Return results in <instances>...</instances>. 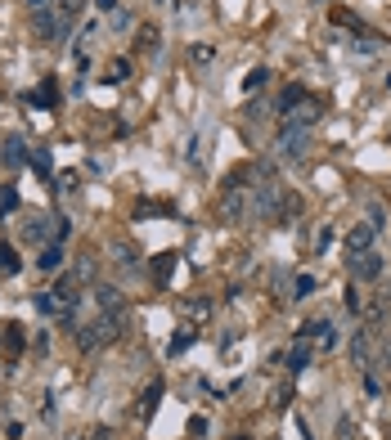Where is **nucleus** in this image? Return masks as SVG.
Wrapping results in <instances>:
<instances>
[{"instance_id": "obj_1", "label": "nucleus", "mask_w": 391, "mask_h": 440, "mask_svg": "<svg viewBox=\"0 0 391 440\" xmlns=\"http://www.w3.org/2000/svg\"><path fill=\"white\" fill-rule=\"evenodd\" d=\"M122 328H127V315H104L100 310V319L95 323H77V346L81 350H100V346H113Z\"/></svg>"}, {"instance_id": "obj_2", "label": "nucleus", "mask_w": 391, "mask_h": 440, "mask_svg": "<svg viewBox=\"0 0 391 440\" xmlns=\"http://www.w3.org/2000/svg\"><path fill=\"white\" fill-rule=\"evenodd\" d=\"M32 32H36V41H63L68 32H73V18H63V14H54L50 5H41V9H32Z\"/></svg>"}, {"instance_id": "obj_3", "label": "nucleus", "mask_w": 391, "mask_h": 440, "mask_svg": "<svg viewBox=\"0 0 391 440\" xmlns=\"http://www.w3.org/2000/svg\"><path fill=\"white\" fill-rule=\"evenodd\" d=\"M306 153H311V131H301V126H284V122H279V158L301 162Z\"/></svg>"}, {"instance_id": "obj_4", "label": "nucleus", "mask_w": 391, "mask_h": 440, "mask_svg": "<svg viewBox=\"0 0 391 440\" xmlns=\"http://www.w3.org/2000/svg\"><path fill=\"white\" fill-rule=\"evenodd\" d=\"M50 296H54V310L73 315V310H77V301H81V279H77V274H63V279L50 288Z\"/></svg>"}, {"instance_id": "obj_5", "label": "nucleus", "mask_w": 391, "mask_h": 440, "mask_svg": "<svg viewBox=\"0 0 391 440\" xmlns=\"http://www.w3.org/2000/svg\"><path fill=\"white\" fill-rule=\"evenodd\" d=\"M311 360H315V342H311V337H292V346H288V373H306V368H311Z\"/></svg>"}, {"instance_id": "obj_6", "label": "nucleus", "mask_w": 391, "mask_h": 440, "mask_svg": "<svg viewBox=\"0 0 391 440\" xmlns=\"http://www.w3.org/2000/svg\"><path fill=\"white\" fill-rule=\"evenodd\" d=\"M247 211H252V198H247V189H225V198H220V216H225L230 225H239Z\"/></svg>"}, {"instance_id": "obj_7", "label": "nucleus", "mask_w": 391, "mask_h": 440, "mask_svg": "<svg viewBox=\"0 0 391 440\" xmlns=\"http://www.w3.org/2000/svg\"><path fill=\"white\" fill-rule=\"evenodd\" d=\"M346 265H351V274H355V279H365V283L382 274V257H378L373 247H369V252H351V257H346Z\"/></svg>"}, {"instance_id": "obj_8", "label": "nucleus", "mask_w": 391, "mask_h": 440, "mask_svg": "<svg viewBox=\"0 0 391 440\" xmlns=\"http://www.w3.org/2000/svg\"><path fill=\"white\" fill-rule=\"evenodd\" d=\"M54 216H32V220H23V238L27 243H59V225H50Z\"/></svg>"}, {"instance_id": "obj_9", "label": "nucleus", "mask_w": 391, "mask_h": 440, "mask_svg": "<svg viewBox=\"0 0 391 440\" xmlns=\"http://www.w3.org/2000/svg\"><path fill=\"white\" fill-rule=\"evenodd\" d=\"M95 301H100L104 315H127V301H122V292L113 283H100V288H95Z\"/></svg>"}, {"instance_id": "obj_10", "label": "nucleus", "mask_w": 391, "mask_h": 440, "mask_svg": "<svg viewBox=\"0 0 391 440\" xmlns=\"http://www.w3.org/2000/svg\"><path fill=\"white\" fill-rule=\"evenodd\" d=\"M315 122H319V99H311V104H301V108L284 112V126H301V131H311Z\"/></svg>"}, {"instance_id": "obj_11", "label": "nucleus", "mask_w": 391, "mask_h": 440, "mask_svg": "<svg viewBox=\"0 0 391 440\" xmlns=\"http://www.w3.org/2000/svg\"><path fill=\"white\" fill-rule=\"evenodd\" d=\"M301 104H311V90H306V86H284V95H279V112H292Z\"/></svg>"}, {"instance_id": "obj_12", "label": "nucleus", "mask_w": 391, "mask_h": 440, "mask_svg": "<svg viewBox=\"0 0 391 440\" xmlns=\"http://www.w3.org/2000/svg\"><path fill=\"white\" fill-rule=\"evenodd\" d=\"M0 162H5V166H23V162H27V149H23L18 135L5 139V149H0Z\"/></svg>"}, {"instance_id": "obj_13", "label": "nucleus", "mask_w": 391, "mask_h": 440, "mask_svg": "<svg viewBox=\"0 0 391 440\" xmlns=\"http://www.w3.org/2000/svg\"><path fill=\"white\" fill-rule=\"evenodd\" d=\"M373 234H378V230H373V225H355V230L346 234V247H351V252H369Z\"/></svg>"}, {"instance_id": "obj_14", "label": "nucleus", "mask_w": 391, "mask_h": 440, "mask_svg": "<svg viewBox=\"0 0 391 440\" xmlns=\"http://www.w3.org/2000/svg\"><path fill=\"white\" fill-rule=\"evenodd\" d=\"M54 99H59V86H54V77H45L36 86V95H32V104H41V108H54Z\"/></svg>"}, {"instance_id": "obj_15", "label": "nucleus", "mask_w": 391, "mask_h": 440, "mask_svg": "<svg viewBox=\"0 0 391 440\" xmlns=\"http://www.w3.org/2000/svg\"><path fill=\"white\" fill-rule=\"evenodd\" d=\"M36 265L41 269H59L63 265V247L59 243H45V247H41V257H36Z\"/></svg>"}, {"instance_id": "obj_16", "label": "nucleus", "mask_w": 391, "mask_h": 440, "mask_svg": "<svg viewBox=\"0 0 391 440\" xmlns=\"http://www.w3.org/2000/svg\"><path fill=\"white\" fill-rule=\"evenodd\" d=\"M171 269H176V252H162V257L153 261V279L166 283V279H171Z\"/></svg>"}, {"instance_id": "obj_17", "label": "nucleus", "mask_w": 391, "mask_h": 440, "mask_svg": "<svg viewBox=\"0 0 391 440\" xmlns=\"http://www.w3.org/2000/svg\"><path fill=\"white\" fill-rule=\"evenodd\" d=\"M158 400H162V382H149V387H144V418H153Z\"/></svg>"}, {"instance_id": "obj_18", "label": "nucleus", "mask_w": 391, "mask_h": 440, "mask_svg": "<svg viewBox=\"0 0 391 440\" xmlns=\"http://www.w3.org/2000/svg\"><path fill=\"white\" fill-rule=\"evenodd\" d=\"M265 81H270V68H252V73L243 77V90H261Z\"/></svg>"}, {"instance_id": "obj_19", "label": "nucleus", "mask_w": 391, "mask_h": 440, "mask_svg": "<svg viewBox=\"0 0 391 440\" xmlns=\"http://www.w3.org/2000/svg\"><path fill=\"white\" fill-rule=\"evenodd\" d=\"M193 342H198V333H176V337H171V346H166V350H171V355H185V350H189Z\"/></svg>"}, {"instance_id": "obj_20", "label": "nucleus", "mask_w": 391, "mask_h": 440, "mask_svg": "<svg viewBox=\"0 0 391 440\" xmlns=\"http://www.w3.org/2000/svg\"><path fill=\"white\" fill-rule=\"evenodd\" d=\"M0 274H18V252L0 247Z\"/></svg>"}, {"instance_id": "obj_21", "label": "nucleus", "mask_w": 391, "mask_h": 440, "mask_svg": "<svg viewBox=\"0 0 391 440\" xmlns=\"http://www.w3.org/2000/svg\"><path fill=\"white\" fill-rule=\"evenodd\" d=\"M139 45H144L149 54L158 50V27H153V23H144V27H139Z\"/></svg>"}, {"instance_id": "obj_22", "label": "nucleus", "mask_w": 391, "mask_h": 440, "mask_svg": "<svg viewBox=\"0 0 391 440\" xmlns=\"http://www.w3.org/2000/svg\"><path fill=\"white\" fill-rule=\"evenodd\" d=\"M27 162H32L41 176H50V153L45 149H32V153H27Z\"/></svg>"}, {"instance_id": "obj_23", "label": "nucleus", "mask_w": 391, "mask_h": 440, "mask_svg": "<svg viewBox=\"0 0 391 440\" xmlns=\"http://www.w3.org/2000/svg\"><path fill=\"white\" fill-rule=\"evenodd\" d=\"M351 360H355V364H369V342H365V333L351 342Z\"/></svg>"}, {"instance_id": "obj_24", "label": "nucleus", "mask_w": 391, "mask_h": 440, "mask_svg": "<svg viewBox=\"0 0 391 440\" xmlns=\"http://www.w3.org/2000/svg\"><path fill=\"white\" fill-rule=\"evenodd\" d=\"M73 274H77L81 283H86V279H95V257H81V261H77V269H73Z\"/></svg>"}, {"instance_id": "obj_25", "label": "nucleus", "mask_w": 391, "mask_h": 440, "mask_svg": "<svg viewBox=\"0 0 391 440\" xmlns=\"http://www.w3.org/2000/svg\"><path fill=\"white\" fill-rule=\"evenodd\" d=\"M81 9H86V0H59V14H63V18H77Z\"/></svg>"}, {"instance_id": "obj_26", "label": "nucleus", "mask_w": 391, "mask_h": 440, "mask_svg": "<svg viewBox=\"0 0 391 440\" xmlns=\"http://www.w3.org/2000/svg\"><path fill=\"white\" fill-rule=\"evenodd\" d=\"M189 59H193V63H212V59H216V50H212V45H193V50H189Z\"/></svg>"}, {"instance_id": "obj_27", "label": "nucleus", "mask_w": 391, "mask_h": 440, "mask_svg": "<svg viewBox=\"0 0 391 440\" xmlns=\"http://www.w3.org/2000/svg\"><path fill=\"white\" fill-rule=\"evenodd\" d=\"M127 77H131V63L127 59H117L113 68H108V81H127Z\"/></svg>"}, {"instance_id": "obj_28", "label": "nucleus", "mask_w": 391, "mask_h": 440, "mask_svg": "<svg viewBox=\"0 0 391 440\" xmlns=\"http://www.w3.org/2000/svg\"><path fill=\"white\" fill-rule=\"evenodd\" d=\"M311 292H315V279H311V274H301V279H297V292H292V296H297V301H306Z\"/></svg>"}, {"instance_id": "obj_29", "label": "nucleus", "mask_w": 391, "mask_h": 440, "mask_svg": "<svg viewBox=\"0 0 391 440\" xmlns=\"http://www.w3.org/2000/svg\"><path fill=\"white\" fill-rule=\"evenodd\" d=\"M14 207H18V193H14V189H0V211H5V216H9Z\"/></svg>"}, {"instance_id": "obj_30", "label": "nucleus", "mask_w": 391, "mask_h": 440, "mask_svg": "<svg viewBox=\"0 0 391 440\" xmlns=\"http://www.w3.org/2000/svg\"><path fill=\"white\" fill-rule=\"evenodd\" d=\"M36 310H41V315H59V310H54V296H50V292H41V296H36Z\"/></svg>"}, {"instance_id": "obj_31", "label": "nucleus", "mask_w": 391, "mask_h": 440, "mask_svg": "<svg viewBox=\"0 0 391 440\" xmlns=\"http://www.w3.org/2000/svg\"><path fill=\"white\" fill-rule=\"evenodd\" d=\"M346 310H351V315L360 310V292H355V283H351V288H346Z\"/></svg>"}, {"instance_id": "obj_32", "label": "nucleus", "mask_w": 391, "mask_h": 440, "mask_svg": "<svg viewBox=\"0 0 391 440\" xmlns=\"http://www.w3.org/2000/svg\"><path fill=\"white\" fill-rule=\"evenodd\" d=\"M189 436H207V418H189Z\"/></svg>"}, {"instance_id": "obj_33", "label": "nucleus", "mask_w": 391, "mask_h": 440, "mask_svg": "<svg viewBox=\"0 0 391 440\" xmlns=\"http://www.w3.org/2000/svg\"><path fill=\"white\" fill-rule=\"evenodd\" d=\"M328 243H333V230H319V238H315V247H319V252H328Z\"/></svg>"}, {"instance_id": "obj_34", "label": "nucleus", "mask_w": 391, "mask_h": 440, "mask_svg": "<svg viewBox=\"0 0 391 440\" xmlns=\"http://www.w3.org/2000/svg\"><path fill=\"white\" fill-rule=\"evenodd\" d=\"M95 5H100L104 14H117V0H95Z\"/></svg>"}, {"instance_id": "obj_35", "label": "nucleus", "mask_w": 391, "mask_h": 440, "mask_svg": "<svg viewBox=\"0 0 391 440\" xmlns=\"http://www.w3.org/2000/svg\"><path fill=\"white\" fill-rule=\"evenodd\" d=\"M27 5H32V9H41V5H50V0H27Z\"/></svg>"}, {"instance_id": "obj_36", "label": "nucleus", "mask_w": 391, "mask_h": 440, "mask_svg": "<svg viewBox=\"0 0 391 440\" xmlns=\"http://www.w3.org/2000/svg\"><path fill=\"white\" fill-rule=\"evenodd\" d=\"M230 440H252V436H230Z\"/></svg>"}, {"instance_id": "obj_37", "label": "nucleus", "mask_w": 391, "mask_h": 440, "mask_svg": "<svg viewBox=\"0 0 391 440\" xmlns=\"http://www.w3.org/2000/svg\"><path fill=\"white\" fill-rule=\"evenodd\" d=\"M387 90H391V77H387Z\"/></svg>"}]
</instances>
